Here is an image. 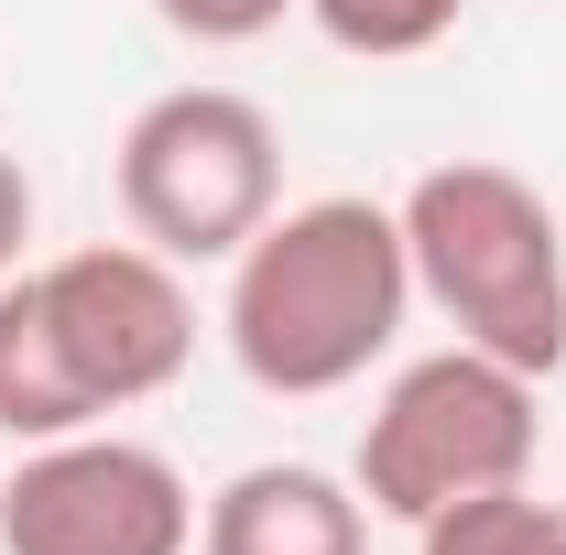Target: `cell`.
<instances>
[{
  "label": "cell",
  "instance_id": "6da1fadb",
  "mask_svg": "<svg viewBox=\"0 0 566 555\" xmlns=\"http://www.w3.org/2000/svg\"><path fill=\"white\" fill-rule=\"evenodd\" d=\"M403 316H415V251H403V218L370 197L273 208L229 251V305H218L229 359L283 404L370 381V359L403 338Z\"/></svg>",
  "mask_w": 566,
  "mask_h": 555
},
{
  "label": "cell",
  "instance_id": "7a4b0ae2",
  "mask_svg": "<svg viewBox=\"0 0 566 555\" xmlns=\"http://www.w3.org/2000/svg\"><path fill=\"white\" fill-rule=\"evenodd\" d=\"M392 218H403L424 305L469 348L556 381L566 370V229H556V208L512 164L458 153V164H424Z\"/></svg>",
  "mask_w": 566,
  "mask_h": 555
},
{
  "label": "cell",
  "instance_id": "3957f363",
  "mask_svg": "<svg viewBox=\"0 0 566 555\" xmlns=\"http://www.w3.org/2000/svg\"><path fill=\"white\" fill-rule=\"evenodd\" d=\"M534 370H512L491 348H424L392 370V392L359 425V501L381 523H436L447 501H480V490L534 480V447H545V415H534Z\"/></svg>",
  "mask_w": 566,
  "mask_h": 555
},
{
  "label": "cell",
  "instance_id": "277c9868",
  "mask_svg": "<svg viewBox=\"0 0 566 555\" xmlns=\"http://www.w3.org/2000/svg\"><path fill=\"white\" fill-rule=\"evenodd\" d=\"M120 218L164 262H229L262 218L283 208V132L240 87H164L120 132Z\"/></svg>",
  "mask_w": 566,
  "mask_h": 555
},
{
  "label": "cell",
  "instance_id": "5b68a950",
  "mask_svg": "<svg viewBox=\"0 0 566 555\" xmlns=\"http://www.w3.org/2000/svg\"><path fill=\"white\" fill-rule=\"evenodd\" d=\"M33 305H44V338L98 425L175 392L197 359V294L153 240H87V251L33 262Z\"/></svg>",
  "mask_w": 566,
  "mask_h": 555
},
{
  "label": "cell",
  "instance_id": "8992f818",
  "mask_svg": "<svg viewBox=\"0 0 566 555\" xmlns=\"http://www.w3.org/2000/svg\"><path fill=\"white\" fill-rule=\"evenodd\" d=\"M0 555H197V490L164 447L76 425L0 469Z\"/></svg>",
  "mask_w": 566,
  "mask_h": 555
},
{
  "label": "cell",
  "instance_id": "52a82bcc",
  "mask_svg": "<svg viewBox=\"0 0 566 555\" xmlns=\"http://www.w3.org/2000/svg\"><path fill=\"white\" fill-rule=\"evenodd\" d=\"M197 555H370V501L338 469L262 458L197 501Z\"/></svg>",
  "mask_w": 566,
  "mask_h": 555
},
{
  "label": "cell",
  "instance_id": "ba28073f",
  "mask_svg": "<svg viewBox=\"0 0 566 555\" xmlns=\"http://www.w3.org/2000/svg\"><path fill=\"white\" fill-rule=\"evenodd\" d=\"M415 555H566V501H545L534 480L447 501L436 523H415Z\"/></svg>",
  "mask_w": 566,
  "mask_h": 555
},
{
  "label": "cell",
  "instance_id": "9c48e42d",
  "mask_svg": "<svg viewBox=\"0 0 566 555\" xmlns=\"http://www.w3.org/2000/svg\"><path fill=\"white\" fill-rule=\"evenodd\" d=\"M305 11H316V33H327L338 55H370V66L436 55V44L469 22V0H305Z\"/></svg>",
  "mask_w": 566,
  "mask_h": 555
},
{
  "label": "cell",
  "instance_id": "30bf717a",
  "mask_svg": "<svg viewBox=\"0 0 566 555\" xmlns=\"http://www.w3.org/2000/svg\"><path fill=\"white\" fill-rule=\"evenodd\" d=\"M164 11V33H186V44H262L283 11H305V0H153Z\"/></svg>",
  "mask_w": 566,
  "mask_h": 555
},
{
  "label": "cell",
  "instance_id": "8fae6325",
  "mask_svg": "<svg viewBox=\"0 0 566 555\" xmlns=\"http://www.w3.org/2000/svg\"><path fill=\"white\" fill-rule=\"evenodd\" d=\"M22 240H33V175L0 153V283L22 273Z\"/></svg>",
  "mask_w": 566,
  "mask_h": 555
}]
</instances>
